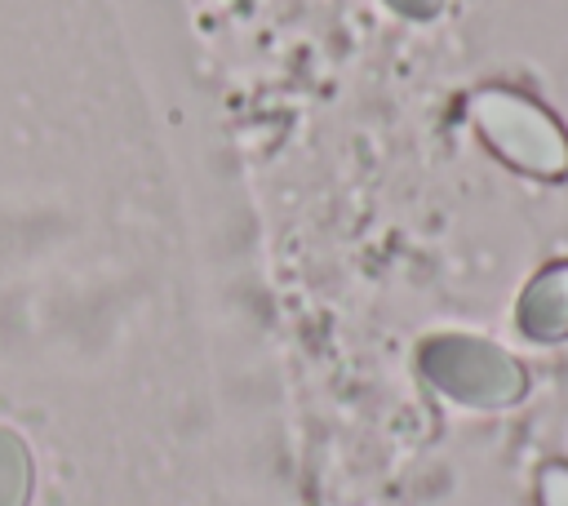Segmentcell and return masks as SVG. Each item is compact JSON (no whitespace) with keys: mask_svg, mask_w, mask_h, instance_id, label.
Returning <instances> with one entry per match:
<instances>
[{"mask_svg":"<svg viewBox=\"0 0 568 506\" xmlns=\"http://www.w3.org/2000/svg\"><path fill=\"white\" fill-rule=\"evenodd\" d=\"M417 368L422 377L453 404L462 408H479V413H497L524 399L528 391V373L524 364L475 333H435L417 346Z\"/></svg>","mask_w":568,"mask_h":506,"instance_id":"6da1fadb","label":"cell"},{"mask_svg":"<svg viewBox=\"0 0 568 506\" xmlns=\"http://www.w3.org/2000/svg\"><path fill=\"white\" fill-rule=\"evenodd\" d=\"M470 120H475L484 146L501 164H510L528 178H550V182L568 178V133L528 93L506 89V84H484L470 98Z\"/></svg>","mask_w":568,"mask_h":506,"instance_id":"7a4b0ae2","label":"cell"},{"mask_svg":"<svg viewBox=\"0 0 568 506\" xmlns=\"http://www.w3.org/2000/svg\"><path fill=\"white\" fill-rule=\"evenodd\" d=\"M515 324L528 342H568V257L541 266L524 284Z\"/></svg>","mask_w":568,"mask_h":506,"instance_id":"3957f363","label":"cell"},{"mask_svg":"<svg viewBox=\"0 0 568 506\" xmlns=\"http://www.w3.org/2000/svg\"><path fill=\"white\" fill-rule=\"evenodd\" d=\"M36 488V462L18 431L0 426V506H27Z\"/></svg>","mask_w":568,"mask_h":506,"instance_id":"277c9868","label":"cell"},{"mask_svg":"<svg viewBox=\"0 0 568 506\" xmlns=\"http://www.w3.org/2000/svg\"><path fill=\"white\" fill-rule=\"evenodd\" d=\"M537 502L541 506H568V462H550L537 475Z\"/></svg>","mask_w":568,"mask_h":506,"instance_id":"5b68a950","label":"cell"},{"mask_svg":"<svg viewBox=\"0 0 568 506\" xmlns=\"http://www.w3.org/2000/svg\"><path fill=\"white\" fill-rule=\"evenodd\" d=\"M399 18H413V22H430V18H439L444 13V4L448 0H386Z\"/></svg>","mask_w":568,"mask_h":506,"instance_id":"8992f818","label":"cell"}]
</instances>
